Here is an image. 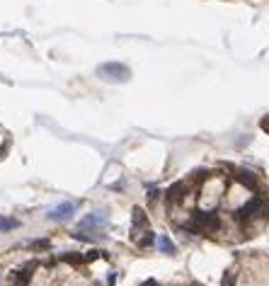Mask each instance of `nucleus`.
Masks as SVG:
<instances>
[{
    "mask_svg": "<svg viewBox=\"0 0 269 286\" xmlns=\"http://www.w3.org/2000/svg\"><path fill=\"white\" fill-rule=\"evenodd\" d=\"M100 76L109 80V83H124L131 78V71L122 66V63H107V66H100V71H97Z\"/></svg>",
    "mask_w": 269,
    "mask_h": 286,
    "instance_id": "nucleus-1",
    "label": "nucleus"
},
{
    "mask_svg": "<svg viewBox=\"0 0 269 286\" xmlns=\"http://www.w3.org/2000/svg\"><path fill=\"white\" fill-rule=\"evenodd\" d=\"M73 213H75V204L73 201H61L58 206H54L49 211V218L51 221H68Z\"/></svg>",
    "mask_w": 269,
    "mask_h": 286,
    "instance_id": "nucleus-3",
    "label": "nucleus"
},
{
    "mask_svg": "<svg viewBox=\"0 0 269 286\" xmlns=\"http://www.w3.org/2000/svg\"><path fill=\"white\" fill-rule=\"evenodd\" d=\"M107 226V216L105 213H90L80 221V230H90V233H102V228Z\"/></svg>",
    "mask_w": 269,
    "mask_h": 286,
    "instance_id": "nucleus-2",
    "label": "nucleus"
},
{
    "mask_svg": "<svg viewBox=\"0 0 269 286\" xmlns=\"http://www.w3.org/2000/svg\"><path fill=\"white\" fill-rule=\"evenodd\" d=\"M262 129H265V131H269V116H265V119H262Z\"/></svg>",
    "mask_w": 269,
    "mask_h": 286,
    "instance_id": "nucleus-6",
    "label": "nucleus"
},
{
    "mask_svg": "<svg viewBox=\"0 0 269 286\" xmlns=\"http://www.w3.org/2000/svg\"><path fill=\"white\" fill-rule=\"evenodd\" d=\"M10 228H17V221L15 218H0V233H5Z\"/></svg>",
    "mask_w": 269,
    "mask_h": 286,
    "instance_id": "nucleus-5",
    "label": "nucleus"
},
{
    "mask_svg": "<svg viewBox=\"0 0 269 286\" xmlns=\"http://www.w3.org/2000/svg\"><path fill=\"white\" fill-rule=\"evenodd\" d=\"M158 250L165 252V255H175V243H172L167 235H160V238H158Z\"/></svg>",
    "mask_w": 269,
    "mask_h": 286,
    "instance_id": "nucleus-4",
    "label": "nucleus"
}]
</instances>
